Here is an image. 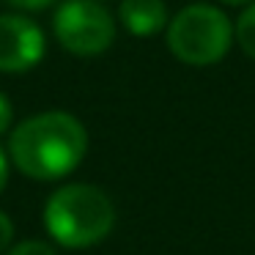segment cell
I'll use <instances>...</instances> for the list:
<instances>
[{
    "instance_id": "obj_4",
    "label": "cell",
    "mask_w": 255,
    "mask_h": 255,
    "mask_svg": "<svg viewBox=\"0 0 255 255\" xmlns=\"http://www.w3.org/2000/svg\"><path fill=\"white\" fill-rule=\"evenodd\" d=\"M116 19L99 0H63L52 17L58 44L80 58L107 52L116 41Z\"/></svg>"
},
{
    "instance_id": "obj_13",
    "label": "cell",
    "mask_w": 255,
    "mask_h": 255,
    "mask_svg": "<svg viewBox=\"0 0 255 255\" xmlns=\"http://www.w3.org/2000/svg\"><path fill=\"white\" fill-rule=\"evenodd\" d=\"M220 6H231V8H244V6H250L253 0H217Z\"/></svg>"
},
{
    "instance_id": "obj_8",
    "label": "cell",
    "mask_w": 255,
    "mask_h": 255,
    "mask_svg": "<svg viewBox=\"0 0 255 255\" xmlns=\"http://www.w3.org/2000/svg\"><path fill=\"white\" fill-rule=\"evenodd\" d=\"M6 255H58L55 247L47 242H39V239H28V242L11 244Z\"/></svg>"
},
{
    "instance_id": "obj_2",
    "label": "cell",
    "mask_w": 255,
    "mask_h": 255,
    "mask_svg": "<svg viewBox=\"0 0 255 255\" xmlns=\"http://www.w3.org/2000/svg\"><path fill=\"white\" fill-rule=\"evenodd\" d=\"M116 225V206L96 184L58 187L44 203V228L61 247L83 250L110 236Z\"/></svg>"
},
{
    "instance_id": "obj_7",
    "label": "cell",
    "mask_w": 255,
    "mask_h": 255,
    "mask_svg": "<svg viewBox=\"0 0 255 255\" xmlns=\"http://www.w3.org/2000/svg\"><path fill=\"white\" fill-rule=\"evenodd\" d=\"M233 36H236L239 50L255 61V0L244 6L242 14L233 19Z\"/></svg>"
},
{
    "instance_id": "obj_5",
    "label": "cell",
    "mask_w": 255,
    "mask_h": 255,
    "mask_svg": "<svg viewBox=\"0 0 255 255\" xmlns=\"http://www.w3.org/2000/svg\"><path fill=\"white\" fill-rule=\"evenodd\" d=\"M47 52L44 30L22 11L0 14V72L22 74L39 66Z\"/></svg>"
},
{
    "instance_id": "obj_12",
    "label": "cell",
    "mask_w": 255,
    "mask_h": 255,
    "mask_svg": "<svg viewBox=\"0 0 255 255\" xmlns=\"http://www.w3.org/2000/svg\"><path fill=\"white\" fill-rule=\"evenodd\" d=\"M8 167H11L8 151L0 148V195H3V189H6V184H8Z\"/></svg>"
},
{
    "instance_id": "obj_9",
    "label": "cell",
    "mask_w": 255,
    "mask_h": 255,
    "mask_svg": "<svg viewBox=\"0 0 255 255\" xmlns=\"http://www.w3.org/2000/svg\"><path fill=\"white\" fill-rule=\"evenodd\" d=\"M14 242V222L6 211H0V255H6Z\"/></svg>"
},
{
    "instance_id": "obj_14",
    "label": "cell",
    "mask_w": 255,
    "mask_h": 255,
    "mask_svg": "<svg viewBox=\"0 0 255 255\" xmlns=\"http://www.w3.org/2000/svg\"><path fill=\"white\" fill-rule=\"evenodd\" d=\"M99 3H107V0H99Z\"/></svg>"
},
{
    "instance_id": "obj_1",
    "label": "cell",
    "mask_w": 255,
    "mask_h": 255,
    "mask_svg": "<svg viewBox=\"0 0 255 255\" xmlns=\"http://www.w3.org/2000/svg\"><path fill=\"white\" fill-rule=\"evenodd\" d=\"M88 154V132L72 113L47 110L25 118L11 129L8 159L22 176L58 181L77 170Z\"/></svg>"
},
{
    "instance_id": "obj_6",
    "label": "cell",
    "mask_w": 255,
    "mask_h": 255,
    "mask_svg": "<svg viewBox=\"0 0 255 255\" xmlns=\"http://www.w3.org/2000/svg\"><path fill=\"white\" fill-rule=\"evenodd\" d=\"M118 22L127 33L148 39L167 30L170 11L165 0H121L118 3Z\"/></svg>"
},
{
    "instance_id": "obj_10",
    "label": "cell",
    "mask_w": 255,
    "mask_h": 255,
    "mask_svg": "<svg viewBox=\"0 0 255 255\" xmlns=\"http://www.w3.org/2000/svg\"><path fill=\"white\" fill-rule=\"evenodd\" d=\"M11 121H14V107L8 102V96L0 91V134H6L11 129Z\"/></svg>"
},
{
    "instance_id": "obj_3",
    "label": "cell",
    "mask_w": 255,
    "mask_h": 255,
    "mask_svg": "<svg viewBox=\"0 0 255 255\" xmlns=\"http://www.w3.org/2000/svg\"><path fill=\"white\" fill-rule=\"evenodd\" d=\"M167 50L187 66H214L236 44L233 19L214 3H189L170 17L165 30Z\"/></svg>"
},
{
    "instance_id": "obj_11",
    "label": "cell",
    "mask_w": 255,
    "mask_h": 255,
    "mask_svg": "<svg viewBox=\"0 0 255 255\" xmlns=\"http://www.w3.org/2000/svg\"><path fill=\"white\" fill-rule=\"evenodd\" d=\"M6 3L11 8H17V11H44L55 0H6Z\"/></svg>"
}]
</instances>
